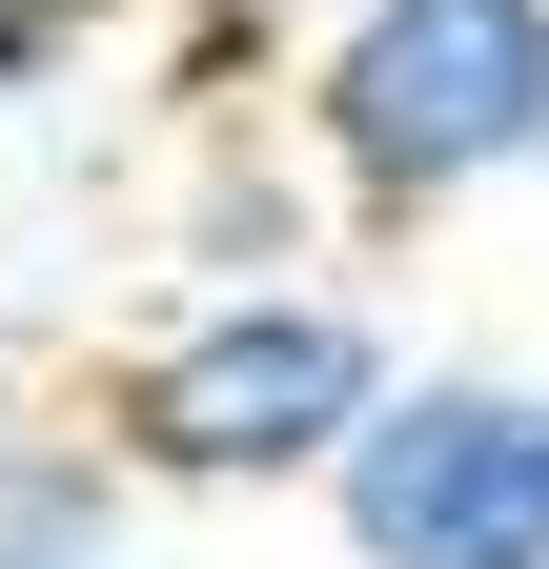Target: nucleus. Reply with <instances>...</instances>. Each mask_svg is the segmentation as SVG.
<instances>
[{
  "label": "nucleus",
  "instance_id": "6",
  "mask_svg": "<svg viewBox=\"0 0 549 569\" xmlns=\"http://www.w3.org/2000/svg\"><path fill=\"white\" fill-rule=\"evenodd\" d=\"M347 0H183V82H203V122L244 102V61H306Z\"/></svg>",
  "mask_w": 549,
  "mask_h": 569
},
{
  "label": "nucleus",
  "instance_id": "3",
  "mask_svg": "<svg viewBox=\"0 0 549 569\" xmlns=\"http://www.w3.org/2000/svg\"><path fill=\"white\" fill-rule=\"evenodd\" d=\"M306 509L347 529V569H549V387L529 367H407Z\"/></svg>",
  "mask_w": 549,
  "mask_h": 569
},
{
  "label": "nucleus",
  "instance_id": "5",
  "mask_svg": "<svg viewBox=\"0 0 549 569\" xmlns=\"http://www.w3.org/2000/svg\"><path fill=\"white\" fill-rule=\"evenodd\" d=\"M326 244H347V203H326V163H306V142L203 122V163H183V264H203V284H306Z\"/></svg>",
  "mask_w": 549,
  "mask_h": 569
},
{
  "label": "nucleus",
  "instance_id": "4",
  "mask_svg": "<svg viewBox=\"0 0 549 569\" xmlns=\"http://www.w3.org/2000/svg\"><path fill=\"white\" fill-rule=\"evenodd\" d=\"M143 468L102 448V407H0V569H122Z\"/></svg>",
  "mask_w": 549,
  "mask_h": 569
},
{
  "label": "nucleus",
  "instance_id": "1",
  "mask_svg": "<svg viewBox=\"0 0 549 569\" xmlns=\"http://www.w3.org/2000/svg\"><path fill=\"white\" fill-rule=\"evenodd\" d=\"M286 142L326 163L347 244H428L549 183V0H347L286 61Z\"/></svg>",
  "mask_w": 549,
  "mask_h": 569
},
{
  "label": "nucleus",
  "instance_id": "2",
  "mask_svg": "<svg viewBox=\"0 0 549 569\" xmlns=\"http://www.w3.org/2000/svg\"><path fill=\"white\" fill-rule=\"evenodd\" d=\"M407 387V346L367 284H183V306L102 367V448L183 488V509H264V488H326L347 468V427Z\"/></svg>",
  "mask_w": 549,
  "mask_h": 569
},
{
  "label": "nucleus",
  "instance_id": "7",
  "mask_svg": "<svg viewBox=\"0 0 549 569\" xmlns=\"http://www.w3.org/2000/svg\"><path fill=\"white\" fill-rule=\"evenodd\" d=\"M82 61H102V0H0V122H21V102H61Z\"/></svg>",
  "mask_w": 549,
  "mask_h": 569
}]
</instances>
